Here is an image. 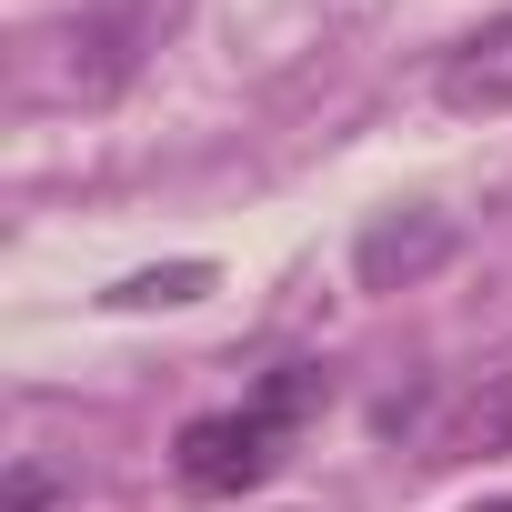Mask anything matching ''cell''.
Instances as JSON below:
<instances>
[{
  "label": "cell",
  "mask_w": 512,
  "mask_h": 512,
  "mask_svg": "<svg viewBox=\"0 0 512 512\" xmlns=\"http://www.w3.org/2000/svg\"><path fill=\"white\" fill-rule=\"evenodd\" d=\"M432 91H442V111H462V121L512 111V11H502V21H482V31H462V41L442 51Z\"/></svg>",
  "instance_id": "obj_3"
},
{
  "label": "cell",
  "mask_w": 512,
  "mask_h": 512,
  "mask_svg": "<svg viewBox=\"0 0 512 512\" xmlns=\"http://www.w3.org/2000/svg\"><path fill=\"white\" fill-rule=\"evenodd\" d=\"M462 251V231H452V211H382L362 241H352V282L362 292H412V282H432L442 262Z\"/></svg>",
  "instance_id": "obj_2"
},
{
  "label": "cell",
  "mask_w": 512,
  "mask_h": 512,
  "mask_svg": "<svg viewBox=\"0 0 512 512\" xmlns=\"http://www.w3.org/2000/svg\"><path fill=\"white\" fill-rule=\"evenodd\" d=\"M332 402V362H272L262 382H251V402L231 412H191L181 442H171V482L191 502H241V492H262L292 452V432Z\"/></svg>",
  "instance_id": "obj_1"
},
{
  "label": "cell",
  "mask_w": 512,
  "mask_h": 512,
  "mask_svg": "<svg viewBox=\"0 0 512 512\" xmlns=\"http://www.w3.org/2000/svg\"><path fill=\"white\" fill-rule=\"evenodd\" d=\"M472 512H512V502H472Z\"/></svg>",
  "instance_id": "obj_7"
},
{
  "label": "cell",
  "mask_w": 512,
  "mask_h": 512,
  "mask_svg": "<svg viewBox=\"0 0 512 512\" xmlns=\"http://www.w3.org/2000/svg\"><path fill=\"white\" fill-rule=\"evenodd\" d=\"M201 282H211V262H181V272H141V282H121L111 302H191Z\"/></svg>",
  "instance_id": "obj_5"
},
{
  "label": "cell",
  "mask_w": 512,
  "mask_h": 512,
  "mask_svg": "<svg viewBox=\"0 0 512 512\" xmlns=\"http://www.w3.org/2000/svg\"><path fill=\"white\" fill-rule=\"evenodd\" d=\"M51 462H11V492H0V512H51Z\"/></svg>",
  "instance_id": "obj_6"
},
{
  "label": "cell",
  "mask_w": 512,
  "mask_h": 512,
  "mask_svg": "<svg viewBox=\"0 0 512 512\" xmlns=\"http://www.w3.org/2000/svg\"><path fill=\"white\" fill-rule=\"evenodd\" d=\"M452 452H512V372H482V392H472Z\"/></svg>",
  "instance_id": "obj_4"
}]
</instances>
